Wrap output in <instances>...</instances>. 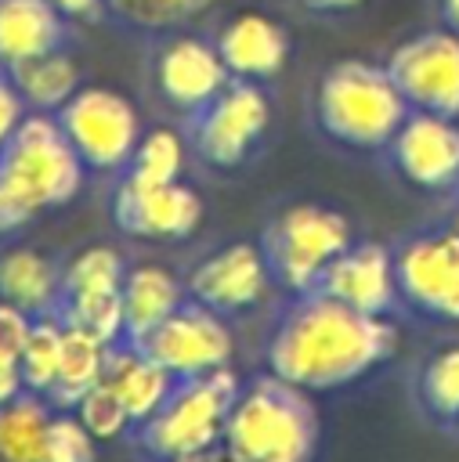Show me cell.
<instances>
[{"mask_svg": "<svg viewBox=\"0 0 459 462\" xmlns=\"http://www.w3.org/2000/svg\"><path fill=\"white\" fill-rule=\"evenodd\" d=\"M137 350H145L173 379H192V375H206V372L228 368L235 339H231V328H228L220 310H213V307H206V303L188 296L166 321H159L137 343Z\"/></svg>", "mask_w": 459, "mask_h": 462, "instance_id": "8fae6325", "label": "cell"}, {"mask_svg": "<svg viewBox=\"0 0 459 462\" xmlns=\"http://www.w3.org/2000/svg\"><path fill=\"white\" fill-rule=\"evenodd\" d=\"M296 11H304L307 18H322V22H329V18H347V14H354V11H361L369 0H289Z\"/></svg>", "mask_w": 459, "mask_h": 462, "instance_id": "d590c367", "label": "cell"}, {"mask_svg": "<svg viewBox=\"0 0 459 462\" xmlns=\"http://www.w3.org/2000/svg\"><path fill=\"white\" fill-rule=\"evenodd\" d=\"M452 231L459 235V209H455V217H452Z\"/></svg>", "mask_w": 459, "mask_h": 462, "instance_id": "60d3db41", "label": "cell"}, {"mask_svg": "<svg viewBox=\"0 0 459 462\" xmlns=\"http://www.w3.org/2000/svg\"><path fill=\"white\" fill-rule=\"evenodd\" d=\"M177 462H239L235 455H228L224 448H213V451H202V455H188V458H177Z\"/></svg>", "mask_w": 459, "mask_h": 462, "instance_id": "ab89813d", "label": "cell"}, {"mask_svg": "<svg viewBox=\"0 0 459 462\" xmlns=\"http://www.w3.org/2000/svg\"><path fill=\"white\" fill-rule=\"evenodd\" d=\"M76 415H80V422H83L98 440H112V437H119V433H126V430L134 426V419H130L123 397H119L105 379L94 383V386L76 401Z\"/></svg>", "mask_w": 459, "mask_h": 462, "instance_id": "1f68e13d", "label": "cell"}, {"mask_svg": "<svg viewBox=\"0 0 459 462\" xmlns=\"http://www.w3.org/2000/svg\"><path fill=\"white\" fill-rule=\"evenodd\" d=\"M54 119L83 159L87 173H123L145 134L134 101L112 87L94 83H83L54 112Z\"/></svg>", "mask_w": 459, "mask_h": 462, "instance_id": "9c48e42d", "label": "cell"}, {"mask_svg": "<svg viewBox=\"0 0 459 462\" xmlns=\"http://www.w3.org/2000/svg\"><path fill=\"white\" fill-rule=\"evenodd\" d=\"M101 379L123 397V404H126V411L134 419V430L163 408V401L170 397V390L177 383L163 365H155L145 350H137L130 343L108 346V361H105V375Z\"/></svg>", "mask_w": 459, "mask_h": 462, "instance_id": "d6986e66", "label": "cell"}, {"mask_svg": "<svg viewBox=\"0 0 459 462\" xmlns=\"http://www.w3.org/2000/svg\"><path fill=\"white\" fill-rule=\"evenodd\" d=\"M314 444L318 415L307 390L275 372L239 390L220 440L239 462H311Z\"/></svg>", "mask_w": 459, "mask_h": 462, "instance_id": "3957f363", "label": "cell"}, {"mask_svg": "<svg viewBox=\"0 0 459 462\" xmlns=\"http://www.w3.org/2000/svg\"><path fill=\"white\" fill-rule=\"evenodd\" d=\"M145 79L152 97L184 123L231 83V72L213 36L184 25L145 40Z\"/></svg>", "mask_w": 459, "mask_h": 462, "instance_id": "ba28073f", "label": "cell"}, {"mask_svg": "<svg viewBox=\"0 0 459 462\" xmlns=\"http://www.w3.org/2000/svg\"><path fill=\"white\" fill-rule=\"evenodd\" d=\"M29 116L25 97L18 94L14 79L7 76V69H0V148L11 141V134L18 130V123Z\"/></svg>", "mask_w": 459, "mask_h": 462, "instance_id": "e575fe53", "label": "cell"}, {"mask_svg": "<svg viewBox=\"0 0 459 462\" xmlns=\"http://www.w3.org/2000/svg\"><path fill=\"white\" fill-rule=\"evenodd\" d=\"M434 18L437 25L459 32V0H434Z\"/></svg>", "mask_w": 459, "mask_h": 462, "instance_id": "f35d334b", "label": "cell"}, {"mask_svg": "<svg viewBox=\"0 0 459 462\" xmlns=\"http://www.w3.org/2000/svg\"><path fill=\"white\" fill-rule=\"evenodd\" d=\"M33 217H40V213L33 209V202H29L7 177H0V235L25 227Z\"/></svg>", "mask_w": 459, "mask_h": 462, "instance_id": "836d02e7", "label": "cell"}, {"mask_svg": "<svg viewBox=\"0 0 459 462\" xmlns=\"http://www.w3.org/2000/svg\"><path fill=\"white\" fill-rule=\"evenodd\" d=\"M188 292L166 267H130L123 278V343H141L159 321H166Z\"/></svg>", "mask_w": 459, "mask_h": 462, "instance_id": "44dd1931", "label": "cell"}, {"mask_svg": "<svg viewBox=\"0 0 459 462\" xmlns=\"http://www.w3.org/2000/svg\"><path fill=\"white\" fill-rule=\"evenodd\" d=\"M271 267L264 260L260 245L249 242H231L217 253H210L188 278V296L220 310V314H235V310H249L257 307L267 289H271Z\"/></svg>", "mask_w": 459, "mask_h": 462, "instance_id": "2e32d148", "label": "cell"}, {"mask_svg": "<svg viewBox=\"0 0 459 462\" xmlns=\"http://www.w3.org/2000/svg\"><path fill=\"white\" fill-rule=\"evenodd\" d=\"M47 401L22 393L0 408V462H40V444L47 430Z\"/></svg>", "mask_w": 459, "mask_h": 462, "instance_id": "d4e9b609", "label": "cell"}, {"mask_svg": "<svg viewBox=\"0 0 459 462\" xmlns=\"http://www.w3.org/2000/svg\"><path fill=\"white\" fill-rule=\"evenodd\" d=\"M0 177H7L36 213H43L80 195L87 166L61 134L54 112H29L0 148Z\"/></svg>", "mask_w": 459, "mask_h": 462, "instance_id": "52a82bcc", "label": "cell"}, {"mask_svg": "<svg viewBox=\"0 0 459 462\" xmlns=\"http://www.w3.org/2000/svg\"><path fill=\"white\" fill-rule=\"evenodd\" d=\"M267 130H271L267 83L235 79V76L213 101H206L195 116L184 119L188 152L217 173L242 170L264 148Z\"/></svg>", "mask_w": 459, "mask_h": 462, "instance_id": "5b68a950", "label": "cell"}, {"mask_svg": "<svg viewBox=\"0 0 459 462\" xmlns=\"http://www.w3.org/2000/svg\"><path fill=\"white\" fill-rule=\"evenodd\" d=\"M76 25H105V0H51Z\"/></svg>", "mask_w": 459, "mask_h": 462, "instance_id": "8d00e7d4", "label": "cell"}, {"mask_svg": "<svg viewBox=\"0 0 459 462\" xmlns=\"http://www.w3.org/2000/svg\"><path fill=\"white\" fill-rule=\"evenodd\" d=\"M210 7L213 0H105V25L145 43L152 36L192 25Z\"/></svg>", "mask_w": 459, "mask_h": 462, "instance_id": "603a6c76", "label": "cell"}, {"mask_svg": "<svg viewBox=\"0 0 459 462\" xmlns=\"http://www.w3.org/2000/svg\"><path fill=\"white\" fill-rule=\"evenodd\" d=\"M242 383L231 368L177 379L163 408L137 426V444L155 462H177L220 448Z\"/></svg>", "mask_w": 459, "mask_h": 462, "instance_id": "277c9868", "label": "cell"}, {"mask_svg": "<svg viewBox=\"0 0 459 462\" xmlns=\"http://www.w3.org/2000/svg\"><path fill=\"white\" fill-rule=\"evenodd\" d=\"M184 155H188V141L184 134L170 130V126H152L141 134L130 162H126V177L145 180V184H166V180H181L184 170Z\"/></svg>", "mask_w": 459, "mask_h": 462, "instance_id": "4316f807", "label": "cell"}, {"mask_svg": "<svg viewBox=\"0 0 459 462\" xmlns=\"http://www.w3.org/2000/svg\"><path fill=\"white\" fill-rule=\"evenodd\" d=\"M455 426H459V419H455Z\"/></svg>", "mask_w": 459, "mask_h": 462, "instance_id": "b9f144b4", "label": "cell"}, {"mask_svg": "<svg viewBox=\"0 0 459 462\" xmlns=\"http://www.w3.org/2000/svg\"><path fill=\"white\" fill-rule=\"evenodd\" d=\"M33 321L22 307L0 300V365H18L25 343H29V332H33Z\"/></svg>", "mask_w": 459, "mask_h": 462, "instance_id": "d6a6232c", "label": "cell"}, {"mask_svg": "<svg viewBox=\"0 0 459 462\" xmlns=\"http://www.w3.org/2000/svg\"><path fill=\"white\" fill-rule=\"evenodd\" d=\"M383 65L408 108L459 119V32L445 25L412 32Z\"/></svg>", "mask_w": 459, "mask_h": 462, "instance_id": "30bf717a", "label": "cell"}, {"mask_svg": "<svg viewBox=\"0 0 459 462\" xmlns=\"http://www.w3.org/2000/svg\"><path fill=\"white\" fill-rule=\"evenodd\" d=\"M76 43V22L51 0H0V69Z\"/></svg>", "mask_w": 459, "mask_h": 462, "instance_id": "ac0fdd59", "label": "cell"}, {"mask_svg": "<svg viewBox=\"0 0 459 462\" xmlns=\"http://www.w3.org/2000/svg\"><path fill=\"white\" fill-rule=\"evenodd\" d=\"M210 36L235 79L271 83L282 76L289 54H293V36H289L286 22L264 7H235V11L220 14L213 22Z\"/></svg>", "mask_w": 459, "mask_h": 462, "instance_id": "9a60e30c", "label": "cell"}, {"mask_svg": "<svg viewBox=\"0 0 459 462\" xmlns=\"http://www.w3.org/2000/svg\"><path fill=\"white\" fill-rule=\"evenodd\" d=\"M419 397L437 422L459 419V346H445L423 365Z\"/></svg>", "mask_w": 459, "mask_h": 462, "instance_id": "f546056e", "label": "cell"}, {"mask_svg": "<svg viewBox=\"0 0 459 462\" xmlns=\"http://www.w3.org/2000/svg\"><path fill=\"white\" fill-rule=\"evenodd\" d=\"M22 393H29V390H25V383H22L18 365H0V408L11 404V401L22 397Z\"/></svg>", "mask_w": 459, "mask_h": 462, "instance_id": "74e56055", "label": "cell"}, {"mask_svg": "<svg viewBox=\"0 0 459 462\" xmlns=\"http://www.w3.org/2000/svg\"><path fill=\"white\" fill-rule=\"evenodd\" d=\"M394 274L401 300L441 321H459V235L434 231L408 238L394 253Z\"/></svg>", "mask_w": 459, "mask_h": 462, "instance_id": "7c38bea8", "label": "cell"}, {"mask_svg": "<svg viewBox=\"0 0 459 462\" xmlns=\"http://www.w3.org/2000/svg\"><path fill=\"white\" fill-rule=\"evenodd\" d=\"M7 76L14 79L29 112H58L83 87V69L76 61V47L51 51V54L29 58L22 65H11Z\"/></svg>", "mask_w": 459, "mask_h": 462, "instance_id": "7402d4cb", "label": "cell"}, {"mask_svg": "<svg viewBox=\"0 0 459 462\" xmlns=\"http://www.w3.org/2000/svg\"><path fill=\"white\" fill-rule=\"evenodd\" d=\"M398 346L390 318L361 314L325 292H300L267 339V368L304 390H336L383 365Z\"/></svg>", "mask_w": 459, "mask_h": 462, "instance_id": "6da1fadb", "label": "cell"}, {"mask_svg": "<svg viewBox=\"0 0 459 462\" xmlns=\"http://www.w3.org/2000/svg\"><path fill=\"white\" fill-rule=\"evenodd\" d=\"M354 242L351 220L340 209L296 202L282 209L260 238L271 278L289 292H314L329 263Z\"/></svg>", "mask_w": 459, "mask_h": 462, "instance_id": "8992f818", "label": "cell"}, {"mask_svg": "<svg viewBox=\"0 0 459 462\" xmlns=\"http://www.w3.org/2000/svg\"><path fill=\"white\" fill-rule=\"evenodd\" d=\"M318 292L361 310L387 318L394 314L401 292H398V274H394V253L379 242H351L322 274Z\"/></svg>", "mask_w": 459, "mask_h": 462, "instance_id": "e0dca14e", "label": "cell"}, {"mask_svg": "<svg viewBox=\"0 0 459 462\" xmlns=\"http://www.w3.org/2000/svg\"><path fill=\"white\" fill-rule=\"evenodd\" d=\"M126 267L112 245H87L61 267V296L80 292H116L123 289Z\"/></svg>", "mask_w": 459, "mask_h": 462, "instance_id": "f1b7e54d", "label": "cell"}, {"mask_svg": "<svg viewBox=\"0 0 459 462\" xmlns=\"http://www.w3.org/2000/svg\"><path fill=\"white\" fill-rule=\"evenodd\" d=\"M94 448H98V437L80 422V415L58 411L47 419L40 462H94Z\"/></svg>", "mask_w": 459, "mask_h": 462, "instance_id": "4dcf8cb0", "label": "cell"}, {"mask_svg": "<svg viewBox=\"0 0 459 462\" xmlns=\"http://www.w3.org/2000/svg\"><path fill=\"white\" fill-rule=\"evenodd\" d=\"M0 300L22 307L29 318L58 314L61 303V267L40 249L14 245L0 253Z\"/></svg>", "mask_w": 459, "mask_h": 462, "instance_id": "ffe728a7", "label": "cell"}, {"mask_svg": "<svg viewBox=\"0 0 459 462\" xmlns=\"http://www.w3.org/2000/svg\"><path fill=\"white\" fill-rule=\"evenodd\" d=\"M387 162L401 180L423 191H455L459 188V119L434 112H408L390 144L383 148Z\"/></svg>", "mask_w": 459, "mask_h": 462, "instance_id": "4fadbf2b", "label": "cell"}, {"mask_svg": "<svg viewBox=\"0 0 459 462\" xmlns=\"http://www.w3.org/2000/svg\"><path fill=\"white\" fill-rule=\"evenodd\" d=\"M58 318H61V325L83 328V332L98 336L101 343L116 346V343H123V289H116V292L61 296Z\"/></svg>", "mask_w": 459, "mask_h": 462, "instance_id": "83f0119b", "label": "cell"}, {"mask_svg": "<svg viewBox=\"0 0 459 462\" xmlns=\"http://www.w3.org/2000/svg\"><path fill=\"white\" fill-rule=\"evenodd\" d=\"M408 112L387 65L365 58L325 65L311 87V126L347 152H383Z\"/></svg>", "mask_w": 459, "mask_h": 462, "instance_id": "7a4b0ae2", "label": "cell"}, {"mask_svg": "<svg viewBox=\"0 0 459 462\" xmlns=\"http://www.w3.org/2000/svg\"><path fill=\"white\" fill-rule=\"evenodd\" d=\"M61 343H65V325H61L58 314H47V318L33 321L29 343L18 357V372H22L25 390L43 397V401L51 397V390L58 383V372H61Z\"/></svg>", "mask_w": 459, "mask_h": 462, "instance_id": "484cf974", "label": "cell"}, {"mask_svg": "<svg viewBox=\"0 0 459 462\" xmlns=\"http://www.w3.org/2000/svg\"><path fill=\"white\" fill-rule=\"evenodd\" d=\"M112 220L134 238L177 242L202 224V199L184 180L145 184L119 173V184L112 191Z\"/></svg>", "mask_w": 459, "mask_h": 462, "instance_id": "5bb4252c", "label": "cell"}, {"mask_svg": "<svg viewBox=\"0 0 459 462\" xmlns=\"http://www.w3.org/2000/svg\"><path fill=\"white\" fill-rule=\"evenodd\" d=\"M105 361H108V343H101L98 336L83 332V328H72L65 325V343H61V372H58V383L47 397V404L54 408H76V401L94 386L101 383L105 375Z\"/></svg>", "mask_w": 459, "mask_h": 462, "instance_id": "cb8c5ba5", "label": "cell"}]
</instances>
